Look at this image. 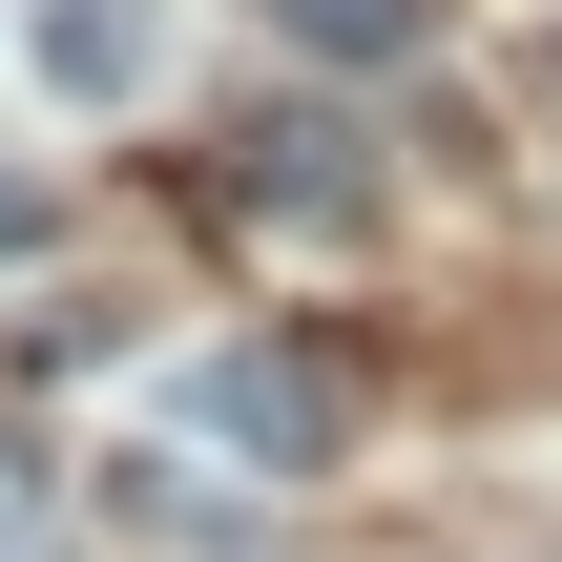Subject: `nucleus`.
Returning a JSON list of instances; mask_svg holds the SVG:
<instances>
[{"instance_id":"1","label":"nucleus","mask_w":562,"mask_h":562,"mask_svg":"<svg viewBox=\"0 0 562 562\" xmlns=\"http://www.w3.org/2000/svg\"><path fill=\"white\" fill-rule=\"evenodd\" d=\"M167 438H209L229 480H313V459L355 438V396H334L313 355H271V334H250V355H188V375H167Z\"/></svg>"},{"instance_id":"6","label":"nucleus","mask_w":562,"mask_h":562,"mask_svg":"<svg viewBox=\"0 0 562 562\" xmlns=\"http://www.w3.org/2000/svg\"><path fill=\"white\" fill-rule=\"evenodd\" d=\"M42 229H63V209H42V167H0V250H42Z\"/></svg>"},{"instance_id":"4","label":"nucleus","mask_w":562,"mask_h":562,"mask_svg":"<svg viewBox=\"0 0 562 562\" xmlns=\"http://www.w3.org/2000/svg\"><path fill=\"white\" fill-rule=\"evenodd\" d=\"M271 21H292L313 63H417V21H438V0H271Z\"/></svg>"},{"instance_id":"3","label":"nucleus","mask_w":562,"mask_h":562,"mask_svg":"<svg viewBox=\"0 0 562 562\" xmlns=\"http://www.w3.org/2000/svg\"><path fill=\"white\" fill-rule=\"evenodd\" d=\"M42 83L63 104H125L146 83V0H42Z\"/></svg>"},{"instance_id":"7","label":"nucleus","mask_w":562,"mask_h":562,"mask_svg":"<svg viewBox=\"0 0 562 562\" xmlns=\"http://www.w3.org/2000/svg\"><path fill=\"white\" fill-rule=\"evenodd\" d=\"M542 83H562V21H542Z\"/></svg>"},{"instance_id":"2","label":"nucleus","mask_w":562,"mask_h":562,"mask_svg":"<svg viewBox=\"0 0 562 562\" xmlns=\"http://www.w3.org/2000/svg\"><path fill=\"white\" fill-rule=\"evenodd\" d=\"M229 188H250L271 229H355V209H375V146H355L334 104H250V125H229Z\"/></svg>"},{"instance_id":"5","label":"nucleus","mask_w":562,"mask_h":562,"mask_svg":"<svg viewBox=\"0 0 562 562\" xmlns=\"http://www.w3.org/2000/svg\"><path fill=\"white\" fill-rule=\"evenodd\" d=\"M0 562H63V480L42 459H0Z\"/></svg>"}]
</instances>
